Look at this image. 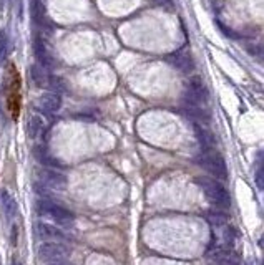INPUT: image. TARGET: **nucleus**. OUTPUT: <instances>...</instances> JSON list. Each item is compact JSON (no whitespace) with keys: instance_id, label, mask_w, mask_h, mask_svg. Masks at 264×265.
I'll return each mask as SVG.
<instances>
[{"instance_id":"4","label":"nucleus","mask_w":264,"mask_h":265,"mask_svg":"<svg viewBox=\"0 0 264 265\" xmlns=\"http://www.w3.org/2000/svg\"><path fill=\"white\" fill-rule=\"evenodd\" d=\"M68 249L58 242H47L39 247V258L45 262H62L67 258Z\"/></svg>"},{"instance_id":"6","label":"nucleus","mask_w":264,"mask_h":265,"mask_svg":"<svg viewBox=\"0 0 264 265\" xmlns=\"http://www.w3.org/2000/svg\"><path fill=\"white\" fill-rule=\"evenodd\" d=\"M35 234H37V237L42 239V240H52V242H55V240H65V234L60 231L58 227L55 226H50V224H44V222H37L35 224Z\"/></svg>"},{"instance_id":"8","label":"nucleus","mask_w":264,"mask_h":265,"mask_svg":"<svg viewBox=\"0 0 264 265\" xmlns=\"http://www.w3.org/2000/svg\"><path fill=\"white\" fill-rule=\"evenodd\" d=\"M208 219L216 227H221V226L228 224V217H226V214H223V212H211L208 215Z\"/></svg>"},{"instance_id":"11","label":"nucleus","mask_w":264,"mask_h":265,"mask_svg":"<svg viewBox=\"0 0 264 265\" xmlns=\"http://www.w3.org/2000/svg\"><path fill=\"white\" fill-rule=\"evenodd\" d=\"M10 265H22V263H20L19 260H12V263H10Z\"/></svg>"},{"instance_id":"3","label":"nucleus","mask_w":264,"mask_h":265,"mask_svg":"<svg viewBox=\"0 0 264 265\" xmlns=\"http://www.w3.org/2000/svg\"><path fill=\"white\" fill-rule=\"evenodd\" d=\"M39 210L42 214L49 215L50 219H53L58 224H63V226H68L73 222V214L68 212L67 209L60 207V206H55L53 202H49V201H40L39 202Z\"/></svg>"},{"instance_id":"2","label":"nucleus","mask_w":264,"mask_h":265,"mask_svg":"<svg viewBox=\"0 0 264 265\" xmlns=\"http://www.w3.org/2000/svg\"><path fill=\"white\" fill-rule=\"evenodd\" d=\"M200 184H201V188L205 189L209 201L214 202L216 206L230 207V196H228V192L223 186L214 183V181H208V179H201Z\"/></svg>"},{"instance_id":"1","label":"nucleus","mask_w":264,"mask_h":265,"mask_svg":"<svg viewBox=\"0 0 264 265\" xmlns=\"http://www.w3.org/2000/svg\"><path fill=\"white\" fill-rule=\"evenodd\" d=\"M4 88L5 106H7L9 116L12 119H19L22 110V78L14 63H7V66H5Z\"/></svg>"},{"instance_id":"7","label":"nucleus","mask_w":264,"mask_h":265,"mask_svg":"<svg viewBox=\"0 0 264 265\" xmlns=\"http://www.w3.org/2000/svg\"><path fill=\"white\" fill-rule=\"evenodd\" d=\"M2 204H4V210H5V214H7L9 217H12V215L15 214V210H17V204H15V199L12 197L7 191H4V192H2Z\"/></svg>"},{"instance_id":"5","label":"nucleus","mask_w":264,"mask_h":265,"mask_svg":"<svg viewBox=\"0 0 264 265\" xmlns=\"http://www.w3.org/2000/svg\"><path fill=\"white\" fill-rule=\"evenodd\" d=\"M208 257L216 265H241V260H239L236 252L231 249H223V247H218L213 252H209Z\"/></svg>"},{"instance_id":"9","label":"nucleus","mask_w":264,"mask_h":265,"mask_svg":"<svg viewBox=\"0 0 264 265\" xmlns=\"http://www.w3.org/2000/svg\"><path fill=\"white\" fill-rule=\"evenodd\" d=\"M17 244V227H14V231H12V245Z\"/></svg>"},{"instance_id":"10","label":"nucleus","mask_w":264,"mask_h":265,"mask_svg":"<svg viewBox=\"0 0 264 265\" xmlns=\"http://www.w3.org/2000/svg\"><path fill=\"white\" fill-rule=\"evenodd\" d=\"M50 265H70V263H62V262H50Z\"/></svg>"},{"instance_id":"12","label":"nucleus","mask_w":264,"mask_h":265,"mask_svg":"<svg viewBox=\"0 0 264 265\" xmlns=\"http://www.w3.org/2000/svg\"><path fill=\"white\" fill-rule=\"evenodd\" d=\"M246 265H253V262H251V260H248V263H246Z\"/></svg>"}]
</instances>
